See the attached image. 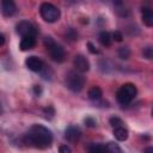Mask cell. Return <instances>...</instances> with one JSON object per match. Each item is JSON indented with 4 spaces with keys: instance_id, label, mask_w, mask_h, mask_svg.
<instances>
[{
    "instance_id": "cell-2",
    "label": "cell",
    "mask_w": 153,
    "mask_h": 153,
    "mask_svg": "<svg viewBox=\"0 0 153 153\" xmlns=\"http://www.w3.org/2000/svg\"><path fill=\"white\" fill-rule=\"evenodd\" d=\"M65 82L68 90L74 93H78L85 86V76L76 71H69L65 76Z\"/></svg>"
},
{
    "instance_id": "cell-12",
    "label": "cell",
    "mask_w": 153,
    "mask_h": 153,
    "mask_svg": "<svg viewBox=\"0 0 153 153\" xmlns=\"http://www.w3.org/2000/svg\"><path fill=\"white\" fill-rule=\"evenodd\" d=\"M35 44H36V36H26V37H22L19 47L23 51H26V50L32 49Z\"/></svg>"
},
{
    "instance_id": "cell-7",
    "label": "cell",
    "mask_w": 153,
    "mask_h": 153,
    "mask_svg": "<svg viewBox=\"0 0 153 153\" xmlns=\"http://www.w3.org/2000/svg\"><path fill=\"white\" fill-rule=\"evenodd\" d=\"M73 65H74L76 72H79L81 74L85 73V72H87L90 69V62H88V60L84 55H81V54H78V55L74 56Z\"/></svg>"
},
{
    "instance_id": "cell-10",
    "label": "cell",
    "mask_w": 153,
    "mask_h": 153,
    "mask_svg": "<svg viewBox=\"0 0 153 153\" xmlns=\"http://www.w3.org/2000/svg\"><path fill=\"white\" fill-rule=\"evenodd\" d=\"M1 12L5 17H12L17 12V6L12 0H2L1 1Z\"/></svg>"
},
{
    "instance_id": "cell-25",
    "label": "cell",
    "mask_w": 153,
    "mask_h": 153,
    "mask_svg": "<svg viewBox=\"0 0 153 153\" xmlns=\"http://www.w3.org/2000/svg\"><path fill=\"white\" fill-rule=\"evenodd\" d=\"M87 47H88V50H90L92 54H97V53H98V50L94 48V45H93L92 43H87Z\"/></svg>"
},
{
    "instance_id": "cell-21",
    "label": "cell",
    "mask_w": 153,
    "mask_h": 153,
    "mask_svg": "<svg viewBox=\"0 0 153 153\" xmlns=\"http://www.w3.org/2000/svg\"><path fill=\"white\" fill-rule=\"evenodd\" d=\"M66 36L71 39V41H75V39H78V33H76V31L74 30V29H68L67 30V32H66Z\"/></svg>"
},
{
    "instance_id": "cell-19",
    "label": "cell",
    "mask_w": 153,
    "mask_h": 153,
    "mask_svg": "<svg viewBox=\"0 0 153 153\" xmlns=\"http://www.w3.org/2000/svg\"><path fill=\"white\" fill-rule=\"evenodd\" d=\"M109 123H110V126H111L112 128H116V127L123 126V121H122L120 117H117V116H114V117H111V118L109 120Z\"/></svg>"
},
{
    "instance_id": "cell-26",
    "label": "cell",
    "mask_w": 153,
    "mask_h": 153,
    "mask_svg": "<svg viewBox=\"0 0 153 153\" xmlns=\"http://www.w3.org/2000/svg\"><path fill=\"white\" fill-rule=\"evenodd\" d=\"M33 91H35V93H36L37 96H39L41 92H42V90H41V87H39L38 85H35V86H33Z\"/></svg>"
},
{
    "instance_id": "cell-5",
    "label": "cell",
    "mask_w": 153,
    "mask_h": 153,
    "mask_svg": "<svg viewBox=\"0 0 153 153\" xmlns=\"http://www.w3.org/2000/svg\"><path fill=\"white\" fill-rule=\"evenodd\" d=\"M39 14L41 17L43 18V20H45L47 23H55L59 20L61 13H60V10L50 4V2H43L39 6Z\"/></svg>"
},
{
    "instance_id": "cell-22",
    "label": "cell",
    "mask_w": 153,
    "mask_h": 153,
    "mask_svg": "<svg viewBox=\"0 0 153 153\" xmlns=\"http://www.w3.org/2000/svg\"><path fill=\"white\" fill-rule=\"evenodd\" d=\"M111 37H112V39H115L116 42H121L122 38H123V35H122L120 31H115V32H112Z\"/></svg>"
},
{
    "instance_id": "cell-15",
    "label": "cell",
    "mask_w": 153,
    "mask_h": 153,
    "mask_svg": "<svg viewBox=\"0 0 153 153\" xmlns=\"http://www.w3.org/2000/svg\"><path fill=\"white\" fill-rule=\"evenodd\" d=\"M98 38H99L100 44H102V45H104V47H109V45L112 43L111 33H110V32H108V31H102V32L99 33Z\"/></svg>"
},
{
    "instance_id": "cell-14",
    "label": "cell",
    "mask_w": 153,
    "mask_h": 153,
    "mask_svg": "<svg viewBox=\"0 0 153 153\" xmlns=\"http://www.w3.org/2000/svg\"><path fill=\"white\" fill-rule=\"evenodd\" d=\"M88 98L91 99V100H93V102H97V100H99L100 98H102V96H103V91H102V88L99 87V86H93V87H91L90 90H88Z\"/></svg>"
},
{
    "instance_id": "cell-9",
    "label": "cell",
    "mask_w": 153,
    "mask_h": 153,
    "mask_svg": "<svg viewBox=\"0 0 153 153\" xmlns=\"http://www.w3.org/2000/svg\"><path fill=\"white\" fill-rule=\"evenodd\" d=\"M65 137L69 142H76L81 137V130L75 126H69L65 131Z\"/></svg>"
},
{
    "instance_id": "cell-20",
    "label": "cell",
    "mask_w": 153,
    "mask_h": 153,
    "mask_svg": "<svg viewBox=\"0 0 153 153\" xmlns=\"http://www.w3.org/2000/svg\"><path fill=\"white\" fill-rule=\"evenodd\" d=\"M142 54H143V57H146V59L151 60V59L153 57V48H152L151 45H148V47L143 48V50H142Z\"/></svg>"
},
{
    "instance_id": "cell-28",
    "label": "cell",
    "mask_w": 153,
    "mask_h": 153,
    "mask_svg": "<svg viewBox=\"0 0 153 153\" xmlns=\"http://www.w3.org/2000/svg\"><path fill=\"white\" fill-rule=\"evenodd\" d=\"M143 153H153V148H152V147H147V148L143 151Z\"/></svg>"
},
{
    "instance_id": "cell-11",
    "label": "cell",
    "mask_w": 153,
    "mask_h": 153,
    "mask_svg": "<svg viewBox=\"0 0 153 153\" xmlns=\"http://www.w3.org/2000/svg\"><path fill=\"white\" fill-rule=\"evenodd\" d=\"M141 18H142V22L146 26L151 27L153 25V13H152V10L149 7L145 6L141 8Z\"/></svg>"
},
{
    "instance_id": "cell-18",
    "label": "cell",
    "mask_w": 153,
    "mask_h": 153,
    "mask_svg": "<svg viewBox=\"0 0 153 153\" xmlns=\"http://www.w3.org/2000/svg\"><path fill=\"white\" fill-rule=\"evenodd\" d=\"M118 56L123 60H127L130 56V49L128 47H121L118 49Z\"/></svg>"
},
{
    "instance_id": "cell-8",
    "label": "cell",
    "mask_w": 153,
    "mask_h": 153,
    "mask_svg": "<svg viewBox=\"0 0 153 153\" xmlns=\"http://www.w3.org/2000/svg\"><path fill=\"white\" fill-rule=\"evenodd\" d=\"M25 66H26L31 72H36V73L42 72V69L44 68L43 61H42L39 57H37V56H29V57H26V60H25Z\"/></svg>"
},
{
    "instance_id": "cell-3",
    "label": "cell",
    "mask_w": 153,
    "mask_h": 153,
    "mask_svg": "<svg viewBox=\"0 0 153 153\" xmlns=\"http://www.w3.org/2000/svg\"><path fill=\"white\" fill-rule=\"evenodd\" d=\"M137 94V88L134 84L131 82H127L124 85H122L117 92H116V99L121 105H127L129 104Z\"/></svg>"
},
{
    "instance_id": "cell-16",
    "label": "cell",
    "mask_w": 153,
    "mask_h": 153,
    "mask_svg": "<svg viewBox=\"0 0 153 153\" xmlns=\"http://www.w3.org/2000/svg\"><path fill=\"white\" fill-rule=\"evenodd\" d=\"M88 153H106L105 145L102 143H91L88 147Z\"/></svg>"
},
{
    "instance_id": "cell-24",
    "label": "cell",
    "mask_w": 153,
    "mask_h": 153,
    "mask_svg": "<svg viewBox=\"0 0 153 153\" xmlns=\"http://www.w3.org/2000/svg\"><path fill=\"white\" fill-rule=\"evenodd\" d=\"M85 124L87 126V127H94L96 126V121L93 120V118H91V117H87V118H85Z\"/></svg>"
},
{
    "instance_id": "cell-17",
    "label": "cell",
    "mask_w": 153,
    "mask_h": 153,
    "mask_svg": "<svg viewBox=\"0 0 153 153\" xmlns=\"http://www.w3.org/2000/svg\"><path fill=\"white\" fill-rule=\"evenodd\" d=\"M105 148H106V153H123L121 147L115 142H108L105 145Z\"/></svg>"
},
{
    "instance_id": "cell-4",
    "label": "cell",
    "mask_w": 153,
    "mask_h": 153,
    "mask_svg": "<svg viewBox=\"0 0 153 153\" xmlns=\"http://www.w3.org/2000/svg\"><path fill=\"white\" fill-rule=\"evenodd\" d=\"M43 43H44L45 48L48 49L50 57H51L55 62H59V63H60V62H63V61H65V56H66L65 49H63L60 44H57L50 36H47V37L44 38Z\"/></svg>"
},
{
    "instance_id": "cell-1",
    "label": "cell",
    "mask_w": 153,
    "mask_h": 153,
    "mask_svg": "<svg viewBox=\"0 0 153 153\" xmlns=\"http://www.w3.org/2000/svg\"><path fill=\"white\" fill-rule=\"evenodd\" d=\"M24 142L27 146L45 149L53 143V133L42 124H33L24 135Z\"/></svg>"
},
{
    "instance_id": "cell-29",
    "label": "cell",
    "mask_w": 153,
    "mask_h": 153,
    "mask_svg": "<svg viewBox=\"0 0 153 153\" xmlns=\"http://www.w3.org/2000/svg\"><path fill=\"white\" fill-rule=\"evenodd\" d=\"M0 112H1V104H0Z\"/></svg>"
},
{
    "instance_id": "cell-6",
    "label": "cell",
    "mask_w": 153,
    "mask_h": 153,
    "mask_svg": "<svg viewBox=\"0 0 153 153\" xmlns=\"http://www.w3.org/2000/svg\"><path fill=\"white\" fill-rule=\"evenodd\" d=\"M16 31L18 35H20L22 37H26V36H37V30L33 26L32 23L27 22V20H22L16 25Z\"/></svg>"
},
{
    "instance_id": "cell-23",
    "label": "cell",
    "mask_w": 153,
    "mask_h": 153,
    "mask_svg": "<svg viewBox=\"0 0 153 153\" xmlns=\"http://www.w3.org/2000/svg\"><path fill=\"white\" fill-rule=\"evenodd\" d=\"M59 153H72V149L67 145H62L59 147Z\"/></svg>"
},
{
    "instance_id": "cell-13",
    "label": "cell",
    "mask_w": 153,
    "mask_h": 153,
    "mask_svg": "<svg viewBox=\"0 0 153 153\" xmlns=\"http://www.w3.org/2000/svg\"><path fill=\"white\" fill-rule=\"evenodd\" d=\"M128 135H129V133H128V129L126 127L120 126V127L114 128V136H115L116 140H118V141H126L128 139Z\"/></svg>"
},
{
    "instance_id": "cell-27",
    "label": "cell",
    "mask_w": 153,
    "mask_h": 153,
    "mask_svg": "<svg viewBox=\"0 0 153 153\" xmlns=\"http://www.w3.org/2000/svg\"><path fill=\"white\" fill-rule=\"evenodd\" d=\"M4 43H5V36L0 32V45H2Z\"/></svg>"
}]
</instances>
